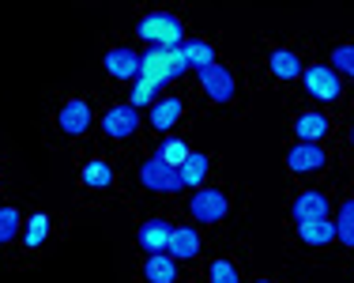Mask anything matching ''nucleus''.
I'll return each mask as SVG.
<instances>
[{"label": "nucleus", "mask_w": 354, "mask_h": 283, "mask_svg": "<svg viewBox=\"0 0 354 283\" xmlns=\"http://www.w3.org/2000/svg\"><path fill=\"white\" fill-rule=\"evenodd\" d=\"M185 72H189V64H185L181 49H147V53L140 57V80L155 83V87L185 76Z\"/></svg>", "instance_id": "1"}, {"label": "nucleus", "mask_w": 354, "mask_h": 283, "mask_svg": "<svg viewBox=\"0 0 354 283\" xmlns=\"http://www.w3.org/2000/svg\"><path fill=\"white\" fill-rule=\"evenodd\" d=\"M136 35L143 42H151V49H181L185 27H181V19H177V15L155 12V15H147V19H140Z\"/></svg>", "instance_id": "2"}, {"label": "nucleus", "mask_w": 354, "mask_h": 283, "mask_svg": "<svg viewBox=\"0 0 354 283\" xmlns=\"http://www.w3.org/2000/svg\"><path fill=\"white\" fill-rule=\"evenodd\" d=\"M140 181L151 189V193H177V189H185V185H181V174H177L174 166L166 163L158 152L151 155L147 163H143V170H140Z\"/></svg>", "instance_id": "3"}, {"label": "nucleus", "mask_w": 354, "mask_h": 283, "mask_svg": "<svg viewBox=\"0 0 354 283\" xmlns=\"http://www.w3.org/2000/svg\"><path fill=\"white\" fill-rule=\"evenodd\" d=\"M301 80H306V87H309V95L320 98V102H332V98H339V72L335 69H328V64H313V69H306L301 72Z\"/></svg>", "instance_id": "4"}, {"label": "nucleus", "mask_w": 354, "mask_h": 283, "mask_svg": "<svg viewBox=\"0 0 354 283\" xmlns=\"http://www.w3.org/2000/svg\"><path fill=\"white\" fill-rule=\"evenodd\" d=\"M91 121H95V113H91V102H83V98H68L61 106V113H57V125L68 136H83L91 129Z\"/></svg>", "instance_id": "5"}, {"label": "nucleus", "mask_w": 354, "mask_h": 283, "mask_svg": "<svg viewBox=\"0 0 354 283\" xmlns=\"http://www.w3.org/2000/svg\"><path fill=\"white\" fill-rule=\"evenodd\" d=\"M189 212L196 223H218L226 215V197L218 193V189H200V193L192 197Z\"/></svg>", "instance_id": "6"}, {"label": "nucleus", "mask_w": 354, "mask_h": 283, "mask_svg": "<svg viewBox=\"0 0 354 283\" xmlns=\"http://www.w3.org/2000/svg\"><path fill=\"white\" fill-rule=\"evenodd\" d=\"M136 129H140V118H136L132 106H113V110L102 113V132L109 140H124V136H132Z\"/></svg>", "instance_id": "7"}, {"label": "nucleus", "mask_w": 354, "mask_h": 283, "mask_svg": "<svg viewBox=\"0 0 354 283\" xmlns=\"http://www.w3.org/2000/svg\"><path fill=\"white\" fill-rule=\"evenodd\" d=\"M200 83H204L207 98H215V102H230L234 98V80H230V72H226L223 64H207V69H200Z\"/></svg>", "instance_id": "8"}, {"label": "nucleus", "mask_w": 354, "mask_h": 283, "mask_svg": "<svg viewBox=\"0 0 354 283\" xmlns=\"http://www.w3.org/2000/svg\"><path fill=\"white\" fill-rule=\"evenodd\" d=\"M106 72L113 80H136L140 76V53H132V49H109Z\"/></svg>", "instance_id": "9"}, {"label": "nucleus", "mask_w": 354, "mask_h": 283, "mask_svg": "<svg viewBox=\"0 0 354 283\" xmlns=\"http://www.w3.org/2000/svg\"><path fill=\"white\" fill-rule=\"evenodd\" d=\"M313 219H328V197L324 193H301L294 201V223H313Z\"/></svg>", "instance_id": "10"}, {"label": "nucleus", "mask_w": 354, "mask_h": 283, "mask_svg": "<svg viewBox=\"0 0 354 283\" xmlns=\"http://www.w3.org/2000/svg\"><path fill=\"white\" fill-rule=\"evenodd\" d=\"M170 235H174V227L166 219H151V223H143V227H140V246L147 249V253H166Z\"/></svg>", "instance_id": "11"}, {"label": "nucleus", "mask_w": 354, "mask_h": 283, "mask_svg": "<svg viewBox=\"0 0 354 283\" xmlns=\"http://www.w3.org/2000/svg\"><path fill=\"white\" fill-rule=\"evenodd\" d=\"M286 163H290L294 174H309V170H320L328 159H324V152H320L317 144H298L290 155H286Z\"/></svg>", "instance_id": "12"}, {"label": "nucleus", "mask_w": 354, "mask_h": 283, "mask_svg": "<svg viewBox=\"0 0 354 283\" xmlns=\"http://www.w3.org/2000/svg\"><path fill=\"white\" fill-rule=\"evenodd\" d=\"M166 253L177 257V261H189V257L200 253V235L192 227H177L170 235V246H166Z\"/></svg>", "instance_id": "13"}, {"label": "nucleus", "mask_w": 354, "mask_h": 283, "mask_svg": "<svg viewBox=\"0 0 354 283\" xmlns=\"http://www.w3.org/2000/svg\"><path fill=\"white\" fill-rule=\"evenodd\" d=\"M143 280L147 283H174L177 280V264L170 253H151L143 264Z\"/></svg>", "instance_id": "14"}, {"label": "nucleus", "mask_w": 354, "mask_h": 283, "mask_svg": "<svg viewBox=\"0 0 354 283\" xmlns=\"http://www.w3.org/2000/svg\"><path fill=\"white\" fill-rule=\"evenodd\" d=\"M181 98L177 95H166V98H158L155 106H151V125H155L158 132L162 129H170V125H177V118H181Z\"/></svg>", "instance_id": "15"}, {"label": "nucleus", "mask_w": 354, "mask_h": 283, "mask_svg": "<svg viewBox=\"0 0 354 283\" xmlns=\"http://www.w3.org/2000/svg\"><path fill=\"white\" fill-rule=\"evenodd\" d=\"M298 235L306 246H328L335 242V223L332 219H313V223H298Z\"/></svg>", "instance_id": "16"}, {"label": "nucleus", "mask_w": 354, "mask_h": 283, "mask_svg": "<svg viewBox=\"0 0 354 283\" xmlns=\"http://www.w3.org/2000/svg\"><path fill=\"white\" fill-rule=\"evenodd\" d=\"M268 69L275 72L279 80H294V76H301V61H298V53H290V49H275L272 53V61H268Z\"/></svg>", "instance_id": "17"}, {"label": "nucleus", "mask_w": 354, "mask_h": 283, "mask_svg": "<svg viewBox=\"0 0 354 283\" xmlns=\"http://www.w3.org/2000/svg\"><path fill=\"white\" fill-rule=\"evenodd\" d=\"M181 57L189 69H207V64H215V49L207 46V42H181Z\"/></svg>", "instance_id": "18"}, {"label": "nucleus", "mask_w": 354, "mask_h": 283, "mask_svg": "<svg viewBox=\"0 0 354 283\" xmlns=\"http://www.w3.org/2000/svg\"><path fill=\"white\" fill-rule=\"evenodd\" d=\"M294 132H298L306 144H313V140L328 136V118L324 113H301V118L294 121Z\"/></svg>", "instance_id": "19"}, {"label": "nucleus", "mask_w": 354, "mask_h": 283, "mask_svg": "<svg viewBox=\"0 0 354 283\" xmlns=\"http://www.w3.org/2000/svg\"><path fill=\"white\" fill-rule=\"evenodd\" d=\"M181 185H200L204 181V174H207V155H200V152H189V159L181 163Z\"/></svg>", "instance_id": "20"}, {"label": "nucleus", "mask_w": 354, "mask_h": 283, "mask_svg": "<svg viewBox=\"0 0 354 283\" xmlns=\"http://www.w3.org/2000/svg\"><path fill=\"white\" fill-rule=\"evenodd\" d=\"M80 181L87 189H109V181H113V170H109L106 163H87L80 174Z\"/></svg>", "instance_id": "21"}, {"label": "nucleus", "mask_w": 354, "mask_h": 283, "mask_svg": "<svg viewBox=\"0 0 354 283\" xmlns=\"http://www.w3.org/2000/svg\"><path fill=\"white\" fill-rule=\"evenodd\" d=\"M335 238H339L343 246L354 249V201H347L339 208V223H335Z\"/></svg>", "instance_id": "22"}, {"label": "nucleus", "mask_w": 354, "mask_h": 283, "mask_svg": "<svg viewBox=\"0 0 354 283\" xmlns=\"http://www.w3.org/2000/svg\"><path fill=\"white\" fill-rule=\"evenodd\" d=\"M19 223H23L19 208H0V246L19 235Z\"/></svg>", "instance_id": "23"}, {"label": "nucleus", "mask_w": 354, "mask_h": 283, "mask_svg": "<svg viewBox=\"0 0 354 283\" xmlns=\"http://www.w3.org/2000/svg\"><path fill=\"white\" fill-rule=\"evenodd\" d=\"M155 102H158V87H155V83H147V80H136L129 106H132V110H140V106H155Z\"/></svg>", "instance_id": "24"}, {"label": "nucleus", "mask_w": 354, "mask_h": 283, "mask_svg": "<svg viewBox=\"0 0 354 283\" xmlns=\"http://www.w3.org/2000/svg\"><path fill=\"white\" fill-rule=\"evenodd\" d=\"M46 235H49V215H30V223H27V249H38L41 242H46Z\"/></svg>", "instance_id": "25"}, {"label": "nucleus", "mask_w": 354, "mask_h": 283, "mask_svg": "<svg viewBox=\"0 0 354 283\" xmlns=\"http://www.w3.org/2000/svg\"><path fill=\"white\" fill-rule=\"evenodd\" d=\"M158 155H162L174 170H181V163L189 159V144H185V140H166V144L158 147Z\"/></svg>", "instance_id": "26"}, {"label": "nucleus", "mask_w": 354, "mask_h": 283, "mask_svg": "<svg viewBox=\"0 0 354 283\" xmlns=\"http://www.w3.org/2000/svg\"><path fill=\"white\" fill-rule=\"evenodd\" d=\"M332 69L354 76V46H339V49H335V53H332Z\"/></svg>", "instance_id": "27"}, {"label": "nucleus", "mask_w": 354, "mask_h": 283, "mask_svg": "<svg viewBox=\"0 0 354 283\" xmlns=\"http://www.w3.org/2000/svg\"><path fill=\"white\" fill-rule=\"evenodd\" d=\"M212 283H238V268L226 261H215L212 264Z\"/></svg>", "instance_id": "28"}, {"label": "nucleus", "mask_w": 354, "mask_h": 283, "mask_svg": "<svg viewBox=\"0 0 354 283\" xmlns=\"http://www.w3.org/2000/svg\"><path fill=\"white\" fill-rule=\"evenodd\" d=\"M257 283H272V280H257Z\"/></svg>", "instance_id": "29"}, {"label": "nucleus", "mask_w": 354, "mask_h": 283, "mask_svg": "<svg viewBox=\"0 0 354 283\" xmlns=\"http://www.w3.org/2000/svg\"><path fill=\"white\" fill-rule=\"evenodd\" d=\"M351 140H354V132H351Z\"/></svg>", "instance_id": "30"}]
</instances>
